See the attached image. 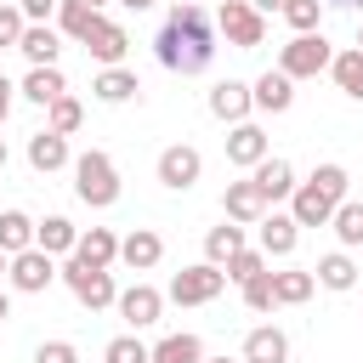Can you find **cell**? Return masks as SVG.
<instances>
[{
	"label": "cell",
	"mask_w": 363,
	"mask_h": 363,
	"mask_svg": "<svg viewBox=\"0 0 363 363\" xmlns=\"http://www.w3.org/2000/svg\"><path fill=\"white\" fill-rule=\"evenodd\" d=\"M153 57L170 74H204L216 62V23H210V11L193 6V0H176L164 28L153 34Z\"/></svg>",
	"instance_id": "cell-1"
},
{
	"label": "cell",
	"mask_w": 363,
	"mask_h": 363,
	"mask_svg": "<svg viewBox=\"0 0 363 363\" xmlns=\"http://www.w3.org/2000/svg\"><path fill=\"white\" fill-rule=\"evenodd\" d=\"M346 187H352L346 164H318V170H312V176L289 193V216H295L301 227H329V216L340 210Z\"/></svg>",
	"instance_id": "cell-2"
},
{
	"label": "cell",
	"mask_w": 363,
	"mask_h": 363,
	"mask_svg": "<svg viewBox=\"0 0 363 363\" xmlns=\"http://www.w3.org/2000/svg\"><path fill=\"white\" fill-rule=\"evenodd\" d=\"M74 193H79V204H91V210L119 204V170H113V159H108L102 147H91V153L74 159Z\"/></svg>",
	"instance_id": "cell-3"
},
{
	"label": "cell",
	"mask_w": 363,
	"mask_h": 363,
	"mask_svg": "<svg viewBox=\"0 0 363 363\" xmlns=\"http://www.w3.org/2000/svg\"><path fill=\"white\" fill-rule=\"evenodd\" d=\"M62 284H68V289H74V301H79V306H91V312H102V306H113V301H119L113 272H108V267H85L79 255H68V261H62Z\"/></svg>",
	"instance_id": "cell-4"
},
{
	"label": "cell",
	"mask_w": 363,
	"mask_h": 363,
	"mask_svg": "<svg viewBox=\"0 0 363 363\" xmlns=\"http://www.w3.org/2000/svg\"><path fill=\"white\" fill-rule=\"evenodd\" d=\"M221 289H227V267H216V261L182 267V272L170 278V301H176V306H204V301H216Z\"/></svg>",
	"instance_id": "cell-5"
},
{
	"label": "cell",
	"mask_w": 363,
	"mask_h": 363,
	"mask_svg": "<svg viewBox=\"0 0 363 363\" xmlns=\"http://www.w3.org/2000/svg\"><path fill=\"white\" fill-rule=\"evenodd\" d=\"M335 62V45L323 40V34H295L284 51H278V68L289 74V79H312V74H323Z\"/></svg>",
	"instance_id": "cell-6"
},
{
	"label": "cell",
	"mask_w": 363,
	"mask_h": 363,
	"mask_svg": "<svg viewBox=\"0 0 363 363\" xmlns=\"http://www.w3.org/2000/svg\"><path fill=\"white\" fill-rule=\"evenodd\" d=\"M216 28H221V34H227V45H238V51H255V45L267 40V17H261L250 0H221Z\"/></svg>",
	"instance_id": "cell-7"
},
{
	"label": "cell",
	"mask_w": 363,
	"mask_h": 363,
	"mask_svg": "<svg viewBox=\"0 0 363 363\" xmlns=\"http://www.w3.org/2000/svg\"><path fill=\"white\" fill-rule=\"evenodd\" d=\"M11 289L17 295H40V289H51V278H62V267H57V255H45L40 244L34 250H23V255H11Z\"/></svg>",
	"instance_id": "cell-8"
},
{
	"label": "cell",
	"mask_w": 363,
	"mask_h": 363,
	"mask_svg": "<svg viewBox=\"0 0 363 363\" xmlns=\"http://www.w3.org/2000/svg\"><path fill=\"white\" fill-rule=\"evenodd\" d=\"M153 170H159V182H164L170 193H187V187L204 176V153H199L193 142H176V147H164V153H159V164H153Z\"/></svg>",
	"instance_id": "cell-9"
},
{
	"label": "cell",
	"mask_w": 363,
	"mask_h": 363,
	"mask_svg": "<svg viewBox=\"0 0 363 363\" xmlns=\"http://www.w3.org/2000/svg\"><path fill=\"white\" fill-rule=\"evenodd\" d=\"M221 210H227V221H238V227H255L272 204H267V193L255 187V176H244V182H227V193H221Z\"/></svg>",
	"instance_id": "cell-10"
},
{
	"label": "cell",
	"mask_w": 363,
	"mask_h": 363,
	"mask_svg": "<svg viewBox=\"0 0 363 363\" xmlns=\"http://www.w3.org/2000/svg\"><path fill=\"white\" fill-rule=\"evenodd\" d=\"M79 45H85L102 68H119V62H125V51H130V34H125L119 23H108V17H96V23H91V34H85Z\"/></svg>",
	"instance_id": "cell-11"
},
{
	"label": "cell",
	"mask_w": 363,
	"mask_h": 363,
	"mask_svg": "<svg viewBox=\"0 0 363 363\" xmlns=\"http://www.w3.org/2000/svg\"><path fill=\"white\" fill-rule=\"evenodd\" d=\"M267 153H272V147H267V130H261V125L238 119V125L227 130V164H238V170H255Z\"/></svg>",
	"instance_id": "cell-12"
},
{
	"label": "cell",
	"mask_w": 363,
	"mask_h": 363,
	"mask_svg": "<svg viewBox=\"0 0 363 363\" xmlns=\"http://www.w3.org/2000/svg\"><path fill=\"white\" fill-rule=\"evenodd\" d=\"M119 318L130 323V329H147V323H159V312H164V295L153 289V284H130V289H119Z\"/></svg>",
	"instance_id": "cell-13"
},
{
	"label": "cell",
	"mask_w": 363,
	"mask_h": 363,
	"mask_svg": "<svg viewBox=\"0 0 363 363\" xmlns=\"http://www.w3.org/2000/svg\"><path fill=\"white\" fill-rule=\"evenodd\" d=\"M250 108H255V91H250L244 79H216V85H210V113H216V119L238 125V119H250Z\"/></svg>",
	"instance_id": "cell-14"
},
{
	"label": "cell",
	"mask_w": 363,
	"mask_h": 363,
	"mask_svg": "<svg viewBox=\"0 0 363 363\" xmlns=\"http://www.w3.org/2000/svg\"><path fill=\"white\" fill-rule=\"evenodd\" d=\"M28 164L40 170V176H51V170H62V164H74V153H68V136L62 130H34L28 136Z\"/></svg>",
	"instance_id": "cell-15"
},
{
	"label": "cell",
	"mask_w": 363,
	"mask_h": 363,
	"mask_svg": "<svg viewBox=\"0 0 363 363\" xmlns=\"http://www.w3.org/2000/svg\"><path fill=\"white\" fill-rule=\"evenodd\" d=\"M159 255H164V238H159L153 227H136V233H125V238H119V261H125L130 272H153V267H159Z\"/></svg>",
	"instance_id": "cell-16"
},
{
	"label": "cell",
	"mask_w": 363,
	"mask_h": 363,
	"mask_svg": "<svg viewBox=\"0 0 363 363\" xmlns=\"http://www.w3.org/2000/svg\"><path fill=\"white\" fill-rule=\"evenodd\" d=\"M17 51L28 57V68H51L57 51H62V28H51V23H28L23 40H17Z\"/></svg>",
	"instance_id": "cell-17"
},
{
	"label": "cell",
	"mask_w": 363,
	"mask_h": 363,
	"mask_svg": "<svg viewBox=\"0 0 363 363\" xmlns=\"http://www.w3.org/2000/svg\"><path fill=\"white\" fill-rule=\"evenodd\" d=\"M244 363H289V335L272 323H255L244 335Z\"/></svg>",
	"instance_id": "cell-18"
},
{
	"label": "cell",
	"mask_w": 363,
	"mask_h": 363,
	"mask_svg": "<svg viewBox=\"0 0 363 363\" xmlns=\"http://www.w3.org/2000/svg\"><path fill=\"white\" fill-rule=\"evenodd\" d=\"M250 91H255V108H261V113H289V102H295V79H289L284 68H267Z\"/></svg>",
	"instance_id": "cell-19"
},
{
	"label": "cell",
	"mask_w": 363,
	"mask_h": 363,
	"mask_svg": "<svg viewBox=\"0 0 363 363\" xmlns=\"http://www.w3.org/2000/svg\"><path fill=\"white\" fill-rule=\"evenodd\" d=\"M250 176H255V187L267 193V204H278V199H289V193L301 187V182H295V164H289V159H272V153H267Z\"/></svg>",
	"instance_id": "cell-20"
},
{
	"label": "cell",
	"mask_w": 363,
	"mask_h": 363,
	"mask_svg": "<svg viewBox=\"0 0 363 363\" xmlns=\"http://www.w3.org/2000/svg\"><path fill=\"white\" fill-rule=\"evenodd\" d=\"M255 227H261V250H267V255H295V244H301V221H295V216L267 210Z\"/></svg>",
	"instance_id": "cell-21"
},
{
	"label": "cell",
	"mask_w": 363,
	"mask_h": 363,
	"mask_svg": "<svg viewBox=\"0 0 363 363\" xmlns=\"http://www.w3.org/2000/svg\"><path fill=\"white\" fill-rule=\"evenodd\" d=\"M34 244H40L45 255H74L79 227H74L68 216H45V221H34Z\"/></svg>",
	"instance_id": "cell-22"
},
{
	"label": "cell",
	"mask_w": 363,
	"mask_h": 363,
	"mask_svg": "<svg viewBox=\"0 0 363 363\" xmlns=\"http://www.w3.org/2000/svg\"><path fill=\"white\" fill-rule=\"evenodd\" d=\"M17 91H23V96H28V102H40V108H51V102H57V96H62V91H68V79H62V68H57V62H51V68H28V74H23V85H17Z\"/></svg>",
	"instance_id": "cell-23"
},
{
	"label": "cell",
	"mask_w": 363,
	"mask_h": 363,
	"mask_svg": "<svg viewBox=\"0 0 363 363\" xmlns=\"http://www.w3.org/2000/svg\"><path fill=\"white\" fill-rule=\"evenodd\" d=\"M74 255H79L85 267H113V261H119V238H113L108 227H91V233H79Z\"/></svg>",
	"instance_id": "cell-24"
},
{
	"label": "cell",
	"mask_w": 363,
	"mask_h": 363,
	"mask_svg": "<svg viewBox=\"0 0 363 363\" xmlns=\"http://www.w3.org/2000/svg\"><path fill=\"white\" fill-rule=\"evenodd\" d=\"M329 74H335V85H340L352 102H363V45H346V51H335Z\"/></svg>",
	"instance_id": "cell-25"
},
{
	"label": "cell",
	"mask_w": 363,
	"mask_h": 363,
	"mask_svg": "<svg viewBox=\"0 0 363 363\" xmlns=\"http://www.w3.org/2000/svg\"><path fill=\"white\" fill-rule=\"evenodd\" d=\"M91 91H96V102H130L142 85H136V74L119 62V68H102V74L91 79Z\"/></svg>",
	"instance_id": "cell-26"
},
{
	"label": "cell",
	"mask_w": 363,
	"mask_h": 363,
	"mask_svg": "<svg viewBox=\"0 0 363 363\" xmlns=\"http://www.w3.org/2000/svg\"><path fill=\"white\" fill-rule=\"evenodd\" d=\"M238 250H244V227H238V221H221V227H210V233H204V261L227 267Z\"/></svg>",
	"instance_id": "cell-27"
},
{
	"label": "cell",
	"mask_w": 363,
	"mask_h": 363,
	"mask_svg": "<svg viewBox=\"0 0 363 363\" xmlns=\"http://www.w3.org/2000/svg\"><path fill=\"white\" fill-rule=\"evenodd\" d=\"M312 278H318L323 289H335V295H340V289H352V284H357V267H352V255H346V250H335V255H323V261L312 267Z\"/></svg>",
	"instance_id": "cell-28"
},
{
	"label": "cell",
	"mask_w": 363,
	"mask_h": 363,
	"mask_svg": "<svg viewBox=\"0 0 363 363\" xmlns=\"http://www.w3.org/2000/svg\"><path fill=\"white\" fill-rule=\"evenodd\" d=\"M312 289H318V278L312 272H272V301L278 306H301V301H312Z\"/></svg>",
	"instance_id": "cell-29"
},
{
	"label": "cell",
	"mask_w": 363,
	"mask_h": 363,
	"mask_svg": "<svg viewBox=\"0 0 363 363\" xmlns=\"http://www.w3.org/2000/svg\"><path fill=\"white\" fill-rule=\"evenodd\" d=\"M96 17H102V11H96L91 0H62V6H57V28H62V40H85Z\"/></svg>",
	"instance_id": "cell-30"
},
{
	"label": "cell",
	"mask_w": 363,
	"mask_h": 363,
	"mask_svg": "<svg viewBox=\"0 0 363 363\" xmlns=\"http://www.w3.org/2000/svg\"><path fill=\"white\" fill-rule=\"evenodd\" d=\"M0 250H6V255L34 250V221H28L23 210H0Z\"/></svg>",
	"instance_id": "cell-31"
},
{
	"label": "cell",
	"mask_w": 363,
	"mask_h": 363,
	"mask_svg": "<svg viewBox=\"0 0 363 363\" xmlns=\"http://www.w3.org/2000/svg\"><path fill=\"white\" fill-rule=\"evenodd\" d=\"M153 363H204V340L199 335H164L159 346H153Z\"/></svg>",
	"instance_id": "cell-32"
},
{
	"label": "cell",
	"mask_w": 363,
	"mask_h": 363,
	"mask_svg": "<svg viewBox=\"0 0 363 363\" xmlns=\"http://www.w3.org/2000/svg\"><path fill=\"white\" fill-rule=\"evenodd\" d=\"M329 227H335V238H340L346 250H357V244H363V204H357V199H340V210L329 216Z\"/></svg>",
	"instance_id": "cell-33"
},
{
	"label": "cell",
	"mask_w": 363,
	"mask_h": 363,
	"mask_svg": "<svg viewBox=\"0 0 363 363\" xmlns=\"http://www.w3.org/2000/svg\"><path fill=\"white\" fill-rule=\"evenodd\" d=\"M102 363H153V346H142L136 329H130V335H113L102 346Z\"/></svg>",
	"instance_id": "cell-34"
},
{
	"label": "cell",
	"mask_w": 363,
	"mask_h": 363,
	"mask_svg": "<svg viewBox=\"0 0 363 363\" xmlns=\"http://www.w3.org/2000/svg\"><path fill=\"white\" fill-rule=\"evenodd\" d=\"M45 125H51V130H62V136H74V130L85 125V108H79V102H74V96L62 91V96H57V102L45 108Z\"/></svg>",
	"instance_id": "cell-35"
},
{
	"label": "cell",
	"mask_w": 363,
	"mask_h": 363,
	"mask_svg": "<svg viewBox=\"0 0 363 363\" xmlns=\"http://www.w3.org/2000/svg\"><path fill=\"white\" fill-rule=\"evenodd\" d=\"M284 23H289L295 34H318V23H323V0H284Z\"/></svg>",
	"instance_id": "cell-36"
},
{
	"label": "cell",
	"mask_w": 363,
	"mask_h": 363,
	"mask_svg": "<svg viewBox=\"0 0 363 363\" xmlns=\"http://www.w3.org/2000/svg\"><path fill=\"white\" fill-rule=\"evenodd\" d=\"M255 272H267V250H261V244H255V250L244 244V250L227 261V278H233V284H244V278H255Z\"/></svg>",
	"instance_id": "cell-37"
},
{
	"label": "cell",
	"mask_w": 363,
	"mask_h": 363,
	"mask_svg": "<svg viewBox=\"0 0 363 363\" xmlns=\"http://www.w3.org/2000/svg\"><path fill=\"white\" fill-rule=\"evenodd\" d=\"M238 289H244V306H250V312H272V306H278V301H272V272H255V278H244Z\"/></svg>",
	"instance_id": "cell-38"
},
{
	"label": "cell",
	"mask_w": 363,
	"mask_h": 363,
	"mask_svg": "<svg viewBox=\"0 0 363 363\" xmlns=\"http://www.w3.org/2000/svg\"><path fill=\"white\" fill-rule=\"evenodd\" d=\"M23 28H28L23 6H0V51H6V45H17V40H23Z\"/></svg>",
	"instance_id": "cell-39"
},
{
	"label": "cell",
	"mask_w": 363,
	"mask_h": 363,
	"mask_svg": "<svg viewBox=\"0 0 363 363\" xmlns=\"http://www.w3.org/2000/svg\"><path fill=\"white\" fill-rule=\"evenodd\" d=\"M34 363H79V352H74V340H40Z\"/></svg>",
	"instance_id": "cell-40"
},
{
	"label": "cell",
	"mask_w": 363,
	"mask_h": 363,
	"mask_svg": "<svg viewBox=\"0 0 363 363\" xmlns=\"http://www.w3.org/2000/svg\"><path fill=\"white\" fill-rule=\"evenodd\" d=\"M17 6H23V17H28V23H45V17H51L62 0H17Z\"/></svg>",
	"instance_id": "cell-41"
},
{
	"label": "cell",
	"mask_w": 363,
	"mask_h": 363,
	"mask_svg": "<svg viewBox=\"0 0 363 363\" xmlns=\"http://www.w3.org/2000/svg\"><path fill=\"white\" fill-rule=\"evenodd\" d=\"M11 91H17V85L0 74V125H6V113H11Z\"/></svg>",
	"instance_id": "cell-42"
},
{
	"label": "cell",
	"mask_w": 363,
	"mask_h": 363,
	"mask_svg": "<svg viewBox=\"0 0 363 363\" xmlns=\"http://www.w3.org/2000/svg\"><path fill=\"white\" fill-rule=\"evenodd\" d=\"M250 6H255L261 17H267V11H284V0H250Z\"/></svg>",
	"instance_id": "cell-43"
},
{
	"label": "cell",
	"mask_w": 363,
	"mask_h": 363,
	"mask_svg": "<svg viewBox=\"0 0 363 363\" xmlns=\"http://www.w3.org/2000/svg\"><path fill=\"white\" fill-rule=\"evenodd\" d=\"M119 6H130V11H147V6H153V0H119Z\"/></svg>",
	"instance_id": "cell-44"
},
{
	"label": "cell",
	"mask_w": 363,
	"mask_h": 363,
	"mask_svg": "<svg viewBox=\"0 0 363 363\" xmlns=\"http://www.w3.org/2000/svg\"><path fill=\"white\" fill-rule=\"evenodd\" d=\"M0 318H11V295L6 289H0Z\"/></svg>",
	"instance_id": "cell-45"
},
{
	"label": "cell",
	"mask_w": 363,
	"mask_h": 363,
	"mask_svg": "<svg viewBox=\"0 0 363 363\" xmlns=\"http://www.w3.org/2000/svg\"><path fill=\"white\" fill-rule=\"evenodd\" d=\"M6 272H11V255H6V250H0V278H6Z\"/></svg>",
	"instance_id": "cell-46"
},
{
	"label": "cell",
	"mask_w": 363,
	"mask_h": 363,
	"mask_svg": "<svg viewBox=\"0 0 363 363\" xmlns=\"http://www.w3.org/2000/svg\"><path fill=\"white\" fill-rule=\"evenodd\" d=\"M6 159H11V153H6V136H0V170H6Z\"/></svg>",
	"instance_id": "cell-47"
},
{
	"label": "cell",
	"mask_w": 363,
	"mask_h": 363,
	"mask_svg": "<svg viewBox=\"0 0 363 363\" xmlns=\"http://www.w3.org/2000/svg\"><path fill=\"white\" fill-rule=\"evenodd\" d=\"M323 6H363V0H323Z\"/></svg>",
	"instance_id": "cell-48"
},
{
	"label": "cell",
	"mask_w": 363,
	"mask_h": 363,
	"mask_svg": "<svg viewBox=\"0 0 363 363\" xmlns=\"http://www.w3.org/2000/svg\"><path fill=\"white\" fill-rule=\"evenodd\" d=\"M204 363H233V357H204Z\"/></svg>",
	"instance_id": "cell-49"
},
{
	"label": "cell",
	"mask_w": 363,
	"mask_h": 363,
	"mask_svg": "<svg viewBox=\"0 0 363 363\" xmlns=\"http://www.w3.org/2000/svg\"><path fill=\"white\" fill-rule=\"evenodd\" d=\"M91 6H96V11H102V6H108V0H91Z\"/></svg>",
	"instance_id": "cell-50"
},
{
	"label": "cell",
	"mask_w": 363,
	"mask_h": 363,
	"mask_svg": "<svg viewBox=\"0 0 363 363\" xmlns=\"http://www.w3.org/2000/svg\"><path fill=\"white\" fill-rule=\"evenodd\" d=\"M357 45H363V28H357Z\"/></svg>",
	"instance_id": "cell-51"
}]
</instances>
